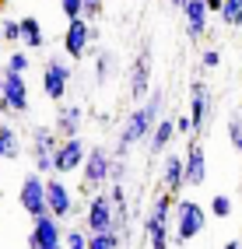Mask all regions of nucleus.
Here are the masks:
<instances>
[{"mask_svg":"<svg viewBox=\"0 0 242 249\" xmlns=\"http://www.w3.org/2000/svg\"><path fill=\"white\" fill-rule=\"evenodd\" d=\"M70 88V63L67 56H50L42 63V95L50 102H63Z\"/></svg>","mask_w":242,"mask_h":249,"instance_id":"nucleus-6","label":"nucleus"},{"mask_svg":"<svg viewBox=\"0 0 242 249\" xmlns=\"http://www.w3.org/2000/svg\"><path fill=\"white\" fill-rule=\"evenodd\" d=\"M172 204L175 196L169 193H155L148 214H144V235H148L151 249H169L172 246Z\"/></svg>","mask_w":242,"mask_h":249,"instance_id":"nucleus-2","label":"nucleus"},{"mask_svg":"<svg viewBox=\"0 0 242 249\" xmlns=\"http://www.w3.org/2000/svg\"><path fill=\"white\" fill-rule=\"evenodd\" d=\"M239 193H242V165H239Z\"/></svg>","mask_w":242,"mask_h":249,"instance_id":"nucleus-38","label":"nucleus"},{"mask_svg":"<svg viewBox=\"0 0 242 249\" xmlns=\"http://www.w3.org/2000/svg\"><path fill=\"white\" fill-rule=\"evenodd\" d=\"M88 158V144L85 137H67L56 144V155H53V176H70L77 172L81 165H85Z\"/></svg>","mask_w":242,"mask_h":249,"instance_id":"nucleus-11","label":"nucleus"},{"mask_svg":"<svg viewBox=\"0 0 242 249\" xmlns=\"http://www.w3.org/2000/svg\"><path fill=\"white\" fill-rule=\"evenodd\" d=\"M56 130L53 126H35L32 130V161H35V172L46 179V172H53V155H56Z\"/></svg>","mask_w":242,"mask_h":249,"instance_id":"nucleus-12","label":"nucleus"},{"mask_svg":"<svg viewBox=\"0 0 242 249\" xmlns=\"http://www.w3.org/2000/svg\"><path fill=\"white\" fill-rule=\"evenodd\" d=\"M239 242H242V235H239Z\"/></svg>","mask_w":242,"mask_h":249,"instance_id":"nucleus-39","label":"nucleus"},{"mask_svg":"<svg viewBox=\"0 0 242 249\" xmlns=\"http://www.w3.org/2000/svg\"><path fill=\"white\" fill-rule=\"evenodd\" d=\"M28 249H63V225L56 218H39L32 221V231H28Z\"/></svg>","mask_w":242,"mask_h":249,"instance_id":"nucleus-14","label":"nucleus"},{"mask_svg":"<svg viewBox=\"0 0 242 249\" xmlns=\"http://www.w3.org/2000/svg\"><path fill=\"white\" fill-rule=\"evenodd\" d=\"M161 116H165V91H161V88H151V95L144 98V102H140L137 109H130V116L123 120L112 158H120V161H123L126 155H130V147L144 144V141L151 137V130L158 126Z\"/></svg>","mask_w":242,"mask_h":249,"instance_id":"nucleus-1","label":"nucleus"},{"mask_svg":"<svg viewBox=\"0 0 242 249\" xmlns=\"http://www.w3.org/2000/svg\"><path fill=\"white\" fill-rule=\"evenodd\" d=\"M60 11L67 21H77V18H85V0H60Z\"/></svg>","mask_w":242,"mask_h":249,"instance_id":"nucleus-31","label":"nucleus"},{"mask_svg":"<svg viewBox=\"0 0 242 249\" xmlns=\"http://www.w3.org/2000/svg\"><path fill=\"white\" fill-rule=\"evenodd\" d=\"M46 211L60 225L74 214V190L63 182V176H46Z\"/></svg>","mask_w":242,"mask_h":249,"instance_id":"nucleus-10","label":"nucleus"},{"mask_svg":"<svg viewBox=\"0 0 242 249\" xmlns=\"http://www.w3.org/2000/svg\"><path fill=\"white\" fill-rule=\"evenodd\" d=\"M91 46H99V28L85 18L67 21V28H63V53H67V60H85L91 53Z\"/></svg>","mask_w":242,"mask_h":249,"instance_id":"nucleus-4","label":"nucleus"},{"mask_svg":"<svg viewBox=\"0 0 242 249\" xmlns=\"http://www.w3.org/2000/svg\"><path fill=\"white\" fill-rule=\"evenodd\" d=\"M21 21V46L25 49H42L46 46V32H42V25H39V18H18Z\"/></svg>","mask_w":242,"mask_h":249,"instance_id":"nucleus-22","label":"nucleus"},{"mask_svg":"<svg viewBox=\"0 0 242 249\" xmlns=\"http://www.w3.org/2000/svg\"><path fill=\"white\" fill-rule=\"evenodd\" d=\"M204 228H207V211L197 200H190V196H175V204H172V242L186 246L197 235H204Z\"/></svg>","mask_w":242,"mask_h":249,"instance_id":"nucleus-3","label":"nucleus"},{"mask_svg":"<svg viewBox=\"0 0 242 249\" xmlns=\"http://www.w3.org/2000/svg\"><path fill=\"white\" fill-rule=\"evenodd\" d=\"M179 14H183L186 36H190L193 42L207 36V28H211V11H207V4H204V0H190V4H186Z\"/></svg>","mask_w":242,"mask_h":249,"instance_id":"nucleus-17","label":"nucleus"},{"mask_svg":"<svg viewBox=\"0 0 242 249\" xmlns=\"http://www.w3.org/2000/svg\"><path fill=\"white\" fill-rule=\"evenodd\" d=\"M172 141H175V116H161L158 126L151 130V137L144 141V144H148V155L158 158V155H165L169 147H172Z\"/></svg>","mask_w":242,"mask_h":249,"instance_id":"nucleus-20","label":"nucleus"},{"mask_svg":"<svg viewBox=\"0 0 242 249\" xmlns=\"http://www.w3.org/2000/svg\"><path fill=\"white\" fill-rule=\"evenodd\" d=\"M190 123H193V141L204 137L207 116H211V91H207L204 81H190Z\"/></svg>","mask_w":242,"mask_h":249,"instance_id":"nucleus-13","label":"nucleus"},{"mask_svg":"<svg viewBox=\"0 0 242 249\" xmlns=\"http://www.w3.org/2000/svg\"><path fill=\"white\" fill-rule=\"evenodd\" d=\"M204 4H207V11H211V14H218V11H221V4H225V0H204Z\"/></svg>","mask_w":242,"mask_h":249,"instance_id":"nucleus-35","label":"nucleus"},{"mask_svg":"<svg viewBox=\"0 0 242 249\" xmlns=\"http://www.w3.org/2000/svg\"><path fill=\"white\" fill-rule=\"evenodd\" d=\"M218 21L228 28H242V0H225L218 11Z\"/></svg>","mask_w":242,"mask_h":249,"instance_id":"nucleus-23","label":"nucleus"},{"mask_svg":"<svg viewBox=\"0 0 242 249\" xmlns=\"http://www.w3.org/2000/svg\"><path fill=\"white\" fill-rule=\"evenodd\" d=\"M28 67H32V56H28V53H21V49H11V53H7L4 71H11V74H25Z\"/></svg>","mask_w":242,"mask_h":249,"instance_id":"nucleus-28","label":"nucleus"},{"mask_svg":"<svg viewBox=\"0 0 242 249\" xmlns=\"http://www.w3.org/2000/svg\"><path fill=\"white\" fill-rule=\"evenodd\" d=\"M112 71H116V56L112 53H95V85H105V81L112 77Z\"/></svg>","mask_w":242,"mask_h":249,"instance_id":"nucleus-24","label":"nucleus"},{"mask_svg":"<svg viewBox=\"0 0 242 249\" xmlns=\"http://www.w3.org/2000/svg\"><path fill=\"white\" fill-rule=\"evenodd\" d=\"M169 4H172V7H175V11H183V7H186V4H190V0H169Z\"/></svg>","mask_w":242,"mask_h":249,"instance_id":"nucleus-36","label":"nucleus"},{"mask_svg":"<svg viewBox=\"0 0 242 249\" xmlns=\"http://www.w3.org/2000/svg\"><path fill=\"white\" fill-rule=\"evenodd\" d=\"M161 186L169 196H179L186 186V161L179 151H165L161 155Z\"/></svg>","mask_w":242,"mask_h":249,"instance_id":"nucleus-16","label":"nucleus"},{"mask_svg":"<svg viewBox=\"0 0 242 249\" xmlns=\"http://www.w3.org/2000/svg\"><path fill=\"white\" fill-rule=\"evenodd\" d=\"M112 161H116V158H112V151H105L102 144L88 147V158H85V165H81V179H85L88 190H105V186H109Z\"/></svg>","mask_w":242,"mask_h":249,"instance_id":"nucleus-5","label":"nucleus"},{"mask_svg":"<svg viewBox=\"0 0 242 249\" xmlns=\"http://www.w3.org/2000/svg\"><path fill=\"white\" fill-rule=\"evenodd\" d=\"M0 39H4L7 46L21 42V21H14V18H0Z\"/></svg>","mask_w":242,"mask_h":249,"instance_id":"nucleus-29","label":"nucleus"},{"mask_svg":"<svg viewBox=\"0 0 242 249\" xmlns=\"http://www.w3.org/2000/svg\"><path fill=\"white\" fill-rule=\"evenodd\" d=\"M0 112H14V116L28 112V81H25V74H11V71L0 74Z\"/></svg>","mask_w":242,"mask_h":249,"instance_id":"nucleus-7","label":"nucleus"},{"mask_svg":"<svg viewBox=\"0 0 242 249\" xmlns=\"http://www.w3.org/2000/svg\"><path fill=\"white\" fill-rule=\"evenodd\" d=\"M218 63H221V49H214V46H207L204 53H200V67H204V71H214Z\"/></svg>","mask_w":242,"mask_h":249,"instance_id":"nucleus-32","label":"nucleus"},{"mask_svg":"<svg viewBox=\"0 0 242 249\" xmlns=\"http://www.w3.org/2000/svg\"><path fill=\"white\" fill-rule=\"evenodd\" d=\"M130 98L134 102H144V98L151 95V46H144L137 60H134V67H130Z\"/></svg>","mask_w":242,"mask_h":249,"instance_id":"nucleus-15","label":"nucleus"},{"mask_svg":"<svg viewBox=\"0 0 242 249\" xmlns=\"http://www.w3.org/2000/svg\"><path fill=\"white\" fill-rule=\"evenodd\" d=\"M18 155H21V134H18L11 123H0V158H4V161H14Z\"/></svg>","mask_w":242,"mask_h":249,"instance_id":"nucleus-21","label":"nucleus"},{"mask_svg":"<svg viewBox=\"0 0 242 249\" xmlns=\"http://www.w3.org/2000/svg\"><path fill=\"white\" fill-rule=\"evenodd\" d=\"M228 141H232V147L242 155V112H232L228 116Z\"/></svg>","mask_w":242,"mask_h":249,"instance_id":"nucleus-30","label":"nucleus"},{"mask_svg":"<svg viewBox=\"0 0 242 249\" xmlns=\"http://www.w3.org/2000/svg\"><path fill=\"white\" fill-rule=\"evenodd\" d=\"M183 161H186V186H204V179H207V151H204V141H190Z\"/></svg>","mask_w":242,"mask_h":249,"instance_id":"nucleus-18","label":"nucleus"},{"mask_svg":"<svg viewBox=\"0 0 242 249\" xmlns=\"http://www.w3.org/2000/svg\"><path fill=\"white\" fill-rule=\"evenodd\" d=\"M85 228L88 235H105V231H116V211L105 190H95L88 200V214H85Z\"/></svg>","mask_w":242,"mask_h":249,"instance_id":"nucleus-8","label":"nucleus"},{"mask_svg":"<svg viewBox=\"0 0 242 249\" xmlns=\"http://www.w3.org/2000/svg\"><path fill=\"white\" fill-rule=\"evenodd\" d=\"M18 204H21V211L28 214L32 221H39V218H46V179L32 169L25 179H21V186H18Z\"/></svg>","mask_w":242,"mask_h":249,"instance_id":"nucleus-9","label":"nucleus"},{"mask_svg":"<svg viewBox=\"0 0 242 249\" xmlns=\"http://www.w3.org/2000/svg\"><path fill=\"white\" fill-rule=\"evenodd\" d=\"M126 242L123 231H105V235H91L88 239V249H120Z\"/></svg>","mask_w":242,"mask_h":249,"instance_id":"nucleus-26","label":"nucleus"},{"mask_svg":"<svg viewBox=\"0 0 242 249\" xmlns=\"http://www.w3.org/2000/svg\"><path fill=\"white\" fill-rule=\"evenodd\" d=\"M88 228H81V225H70V228H63V249H88Z\"/></svg>","mask_w":242,"mask_h":249,"instance_id":"nucleus-25","label":"nucleus"},{"mask_svg":"<svg viewBox=\"0 0 242 249\" xmlns=\"http://www.w3.org/2000/svg\"><path fill=\"white\" fill-rule=\"evenodd\" d=\"M99 11H102V0H85V21L99 18Z\"/></svg>","mask_w":242,"mask_h":249,"instance_id":"nucleus-34","label":"nucleus"},{"mask_svg":"<svg viewBox=\"0 0 242 249\" xmlns=\"http://www.w3.org/2000/svg\"><path fill=\"white\" fill-rule=\"evenodd\" d=\"M175 134L193 141V123H190V116H186V112H183V116H175Z\"/></svg>","mask_w":242,"mask_h":249,"instance_id":"nucleus-33","label":"nucleus"},{"mask_svg":"<svg viewBox=\"0 0 242 249\" xmlns=\"http://www.w3.org/2000/svg\"><path fill=\"white\" fill-rule=\"evenodd\" d=\"M81 126H85V109L81 106H60L56 109V123H53V130H56V137L60 141H67V137H81Z\"/></svg>","mask_w":242,"mask_h":249,"instance_id":"nucleus-19","label":"nucleus"},{"mask_svg":"<svg viewBox=\"0 0 242 249\" xmlns=\"http://www.w3.org/2000/svg\"><path fill=\"white\" fill-rule=\"evenodd\" d=\"M225 249H242V242H239V239H228V242H225Z\"/></svg>","mask_w":242,"mask_h":249,"instance_id":"nucleus-37","label":"nucleus"},{"mask_svg":"<svg viewBox=\"0 0 242 249\" xmlns=\"http://www.w3.org/2000/svg\"><path fill=\"white\" fill-rule=\"evenodd\" d=\"M232 196L228 193H214L211 196V218H218V221H225V218H232Z\"/></svg>","mask_w":242,"mask_h":249,"instance_id":"nucleus-27","label":"nucleus"}]
</instances>
